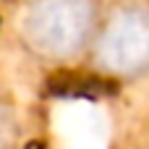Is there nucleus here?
<instances>
[{
  "mask_svg": "<svg viewBox=\"0 0 149 149\" xmlns=\"http://www.w3.org/2000/svg\"><path fill=\"white\" fill-rule=\"evenodd\" d=\"M102 0H26L16 21L21 50L45 65H68L86 58Z\"/></svg>",
  "mask_w": 149,
  "mask_h": 149,
  "instance_id": "1",
  "label": "nucleus"
},
{
  "mask_svg": "<svg viewBox=\"0 0 149 149\" xmlns=\"http://www.w3.org/2000/svg\"><path fill=\"white\" fill-rule=\"evenodd\" d=\"M92 68L115 81L149 76V0H115L102 8L86 52Z\"/></svg>",
  "mask_w": 149,
  "mask_h": 149,
  "instance_id": "2",
  "label": "nucleus"
},
{
  "mask_svg": "<svg viewBox=\"0 0 149 149\" xmlns=\"http://www.w3.org/2000/svg\"><path fill=\"white\" fill-rule=\"evenodd\" d=\"M21 141V113L10 94L0 92V149H18Z\"/></svg>",
  "mask_w": 149,
  "mask_h": 149,
  "instance_id": "3",
  "label": "nucleus"
}]
</instances>
